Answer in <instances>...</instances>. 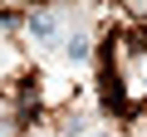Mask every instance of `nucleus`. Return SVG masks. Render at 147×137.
<instances>
[{
	"mask_svg": "<svg viewBox=\"0 0 147 137\" xmlns=\"http://www.w3.org/2000/svg\"><path fill=\"white\" fill-rule=\"evenodd\" d=\"M25 30H30V39H34L39 49H49V44H59V39H64V20H59V15H30V25H25Z\"/></svg>",
	"mask_w": 147,
	"mask_h": 137,
	"instance_id": "f257e3e1",
	"label": "nucleus"
},
{
	"mask_svg": "<svg viewBox=\"0 0 147 137\" xmlns=\"http://www.w3.org/2000/svg\"><path fill=\"white\" fill-rule=\"evenodd\" d=\"M59 49H64V59H69V64H84L93 44H88V34H64V39H59Z\"/></svg>",
	"mask_w": 147,
	"mask_h": 137,
	"instance_id": "f03ea898",
	"label": "nucleus"
},
{
	"mask_svg": "<svg viewBox=\"0 0 147 137\" xmlns=\"http://www.w3.org/2000/svg\"><path fill=\"white\" fill-rule=\"evenodd\" d=\"M88 137H113V132H108V127H93V132H88Z\"/></svg>",
	"mask_w": 147,
	"mask_h": 137,
	"instance_id": "7ed1b4c3",
	"label": "nucleus"
},
{
	"mask_svg": "<svg viewBox=\"0 0 147 137\" xmlns=\"http://www.w3.org/2000/svg\"><path fill=\"white\" fill-rule=\"evenodd\" d=\"M34 137H39V132H34Z\"/></svg>",
	"mask_w": 147,
	"mask_h": 137,
	"instance_id": "20e7f679",
	"label": "nucleus"
}]
</instances>
